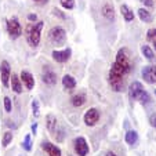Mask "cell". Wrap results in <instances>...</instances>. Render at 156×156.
<instances>
[{"label":"cell","mask_w":156,"mask_h":156,"mask_svg":"<svg viewBox=\"0 0 156 156\" xmlns=\"http://www.w3.org/2000/svg\"><path fill=\"white\" fill-rule=\"evenodd\" d=\"M37 20V15L36 14H28V21L29 22H33V21H36Z\"/></svg>","instance_id":"obj_32"},{"label":"cell","mask_w":156,"mask_h":156,"mask_svg":"<svg viewBox=\"0 0 156 156\" xmlns=\"http://www.w3.org/2000/svg\"><path fill=\"white\" fill-rule=\"evenodd\" d=\"M62 86L65 90H73L76 87V79L72 75H65L62 77Z\"/></svg>","instance_id":"obj_18"},{"label":"cell","mask_w":156,"mask_h":156,"mask_svg":"<svg viewBox=\"0 0 156 156\" xmlns=\"http://www.w3.org/2000/svg\"><path fill=\"white\" fill-rule=\"evenodd\" d=\"M10 86H11L12 91L15 94H21L22 93V82H21V77L18 76L17 73H11V77H10Z\"/></svg>","instance_id":"obj_14"},{"label":"cell","mask_w":156,"mask_h":156,"mask_svg":"<svg viewBox=\"0 0 156 156\" xmlns=\"http://www.w3.org/2000/svg\"><path fill=\"white\" fill-rule=\"evenodd\" d=\"M138 102L141 104V105H144V106H147L148 104L151 102V97H149V94H148L147 91H144L142 93V95L140 97V100H138Z\"/></svg>","instance_id":"obj_25"},{"label":"cell","mask_w":156,"mask_h":156,"mask_svg":"<svg viewBox=\"0 0 156 156\" xmlns=\"http://www.w3.org/2000/svg\"><path fill=\"white\" fill-rule=\"evenodd\" d=\"M10 77H11V66L7 61H2L0 64V79L4 87L10 86Z\"/></svg>","instance_id":"obj_8"},{"label":"cell","mask_w":156,"mask_h":156,"mask_svg":"<svg viewBox=\"0 0 156 156\" xmlns=\"http://www.w3.org/2000/svg\"><path fill=\"white\" fill-rule=\"evenodd\" d=\"M141 53L148 61H152V59L155 58V53H153V50L148 46V44H142L141 46Z\"/></svg>","instance_id":"obj_22"},{"label":"cell","mask_w":156,"mask_h":156,"mask_svg":"<svg viewBox=\"0 0 156 156\" xmlns=\"http://www.w3.org/2000/svg\"><path fill=\"white\" fill-rule=\"evenodd\" d=\"M41 149L47 153L48 156H62V152L58 147L51 144L50 141H43L41 142Z\"/></svg>","instance_id":"obj_12"},{"label":"cell","mask_w":156,"mask_h":156,"mask_svg":"<svg viewBox=\"0 0 156 156\" xmlns=\"http://www.w3.org/2000/svg\"><path fill=\"white\" fill-rule=\"evenodd\" d=\"M120 11H122V15H123V18H124L126 22H131V21L134 20V12H133V10L130 9L127 4H122Z\"/></svg>","instance_id":"obj_19"},{"label":"cell","mask_w":156,"mask_h":156,"mask_svg":"<svg viewBox=\"0 0 156 156\" xmlns=\"http://www.w3.org/2000/svg\"><path fill=\"white\" fill-rule=\"evenodd\" d=\"M155 2H156V0H155Z\"/></svg>","instance_id":"obj_40"},{"label":"cell","mask_w":156,"mask_h":156,"mask_svg":"<svg viewBox=\"0 0 156 156\" xmlns=\"http://www.w3.org/2000/svg\"><path fill=\"white\" fill-rule=\"evenodd\" d=\"M32 112H33V116L37 118L40 115V108H39V101L37 100H33L32 101Z\"/></svg>","instance_id":"obj_27"},{"label":"cell","mask_w":156,"mask_h":156,"mask_svg":"<svg viewBox=\"0 0 156 156\" xmlns=\"http://www.w3.org/2000/svg\"><path fill=\"white\" fill-rule=\"evenodd\" d=\"M152 43H153V47H155V51H156V37L152 40Z\"/></svg>","instance_id":"obj_37"},{"label":"cell","mask_w":156,"mask_h":156,"mask_svg":"<svg viewBox=\"0 0 156 156\" xmlns=\"http://www.w3.org/2000/svg\"><path fill=\"white\" fill-rule=\"evenodd\" d=\"M59 3L66 10H72L75 7V0H59Z\"/></svg>","instance_id":"obj_26"},{"label":"cell","mask_w":156,"mask_h":156,"mask_svg":"<svg viewBox=\"0 0 156 156\" xmlns=\"http://www.w3.org/2000/svg\"><path fill=\"white\" fill-rule=\"evenodd\" d=\"M20 77H21V82L24 83L27 90H32V88L35 87V77H33V75L30 73V72L22 71L20 75Z\"/></svg>","instance_id":"obj_13"},{"label":"cell","mask_w":156,"mask_h":156,"mask_svg":"<svg viewBox=\"0 0 156 156\" xmlns=\"http://www.w3.org/2000/svg\"><path fill=\"white\" fill-rule=\"evenodd\" d=\"M101 15L105 18L106 21H115L116 12H115V7L112 3H104L101 7Z\"/></svg>","instance_id":"obj_11"},{"label":"cell","mask_w":156,"mask_h":156,"mask_svg":"<svg viewBox=\"0 0 156 156\" xmlns=\"http://www.w3.org/2000/svg\"><path fill=\"white\" fill-rule=\"evenodd\" d=\"M6 28H7V32H9V35L11 39H18L21 35H22V27H21L18 18H15V17L7 20Z\"/></svg>","instance_id":"obj_4"},{"label":"cell","mask_w":156,"mask_h":156,"mask_svg":"<svg viewBox=\"0 0 156 156\" xmlns=\"http://www.w3.org/2000/svg\"><path fill=\"white\" fill-rule=\"evenodd\" d=\"M48 39L51 43H54L55 46H64L66 43V30L61 27H54L48 30Z\"/></svg>","instance_id":"obj_3"},{"label":"cell","mask_w":156,"mask_h":156,"mask_svg":"<svg viewBox=\"0 0 156 156\" xmlns=\"http://www.w3.org/2000/svg\"><path fill=\"white\" fill-rule=\"evenodd\" d=\"M53 14L55 15V17H58V18H61V20H65L66 18V15L64 14V12L61 11L59 9H53Z\"/></svg>","instance_id":"obj_30"},{"label":"cell","mask_w":156,"mask_h":156,"mask_svg":"<svg viewBox=\"0 0 156 156\" xmlns=\"http://www.w3.org/2000/svg\"><path fill=\"white\" fill-rule=\"evenodd\" d=\"M35 3H37V4H46L48 2V0H33Z\"/></svg>","instance_id":"obj_34"},{"label":"cell","mask_w":156,"mask_h":156,"mask_svg":"<svg viewBox=\"0 0 156 156\" xmlns=\"http://www.w3.org/2000/svg\"><path fill=\"white\" fill-rule=\"evenodd\" d=\"M124 140H126V142L129 145L137 144V141H138V133H137L136 130H129V131L126 133V137H124Z\"/></svg>","instance_id":"obj_21"},{"label":"cell","mask_w":156,"mask_h":156,"mask_svg":"<svg viewBox=\"0 0 156 156\" xmlns=\"http://www.w3.org/2000/svg\"><path fill=\"white\" fill-rule=\"evenodd\" d=\"M3 102H4V109H6V112H7V113H10V112L12 111V102H11V98H10V97H4Z\"/></svg>","instance_id":"obj_28"},{"label":"cell","mask_w":156,"mask_h":156,"mask_svg":"<svg viewBox=\"0 0 156 156\" xmlns=\"http://www.w3.org/2000/svg\"><path fill=\"white\" fill-rule=\"evenodd\" d=\"M86 101H87V97H86L84 93H77V94L72 95V98H71V104L75 106V108L83 106L86 104Z\"/></svg>","instance_id":"obj_16"},{"label":"cell","mask_w":156,"mask_h":156,"mask_svg":"<svg viewBox=\"0 0 156 156\" xmlns=\"http://www.w3.org/2000/svg\"><path fill=\"white\" fill-rule=\"evenodd\" d=\"M46 127H47V130L51 133V134H55L57 131V118L53 115V113H48L47 116H46Z\"/></svg>","instance_id":"obj_17"},{"label":"cell","mask_w":156,"mask_h":156,"mask_svg":"<svg viewBox=\"0 0 156 156\" xmlns=\"http://www.w3.org/2000/svg\"><path fill=\"white\" fill-rule=\"evenodd\" d=\"M142 79L149 84H156V66L155 65H147L141 71Z\"/></svg>","instance_id":"obj_9"},{"label":"cell","mask_w":156,"mask_h":156,"mask_svg":"<svg viewBox=\"0 0 156 156\" xmlns=\"http://www.w3.org/2000/svg\"><path fill=\"white\" fill-rule=\"evenodd\" d=\"M22 148H24L25 151H28L29 152L30 149H32V141H30V134H27L24 138V141H22Z\"/></svg>","instance_id":"obj_24"},{"label":"cell","mask_w":156,"mask_h":156,"mask_svg":"<svg viewBox=\"0 0 156 156\" xmlns=\"http://www.w3.org/2000/svg\"><path fill=\"white\" fill-rule=\"evenodd\" d=\"M105 156H116V153L115 152H108Z\"/></svg>","instance_id":"obj_36"},{"label":"cell","mask_w":156,"mask_h":156,"mask_svg":"<svg viewBox=\"0 0 156 156\" xmlns=\"http://www.w3.org/2000/svg\"><path fill=\"white\" fill-rule=\"evenodd\" d=\"M141 2H142V3H144L147 7H153V2H152V0H141Z\"/></svg>","instance_id":"obj_33"},{"label":"cell","mask_w":156,"mask_h":156,"mask_svg":"<svg viewBox=\"0 0 156 156\" xmlns=\"http://www.w3.org/2000/svg\"><path fill=\"white\" fill-rule=\"evenodd\" d=\"M44 22L43 21H37V24L32 25L30 24L27 29V40L29 43V46L32 47H37L40 44V39H41V30H43Z\"/></svg>","instance_id":"obj_2"},{"label":"cell","mask_w":156,"mask_h":156,"mask_svg":"<svg viewBox=\"0 0 156 156\" xmlns=\"http://www.w3.org/2000/svg\"><path fill=\"white\" fill-rule=\"evenodd\" d=\"M155 37H156V28H151V29L147 32V39L149 41H152Z\"/></svg>","instance_id":"obj_29"},{"label":"cell","mask_w":156,"mask_h":156,"mask_svg":"<svg viewBox=\"0 0 156 156\" xmlns=\"http://www.w3.org/2000/svg\"><path fill=\"white\" fill-rule=\"evenodd\" d=\"M133 71V64L127 48H120L116 54V59L109 69V84L116 93H122L126 88V77Z\"/></svg>","instance_id":"obj_1"},{"label":"cell","mask_w":156,"mask_h":156,"mask_svg":"<svg viewBox=\"0 0 156 156\" xmlns=\"http://www.w3.org/2000/svg\"><path fill=\"white\" fill-rule=\"evenodd\" d=\"M127 90H129V98L131 101H138L140 97L142 95V93L145 91L144 86H142L140 82H133L129 86Z\"/></svg>","instance_id":"obj_7"},{"label":"cell","mask_w":156,"mask_h":156,"mask_svg":"<svg viewBox=\"0 0 156 156\" xmlns=\"http://www.w3.org/2000/svg\"><path fill=\"white\" fill-rule=\"evenodd\" d=\"M12 141V133L11 131H6L4 133V136H3V140H2V144H3V147H9L10 144H11Z\"/></svg>","instance_id":"obj_23"},{"label":"cell","mask_w":156,"mask_h":156,"mask_svg":"<svg viewBox=\"0 0 156 156\" xmlns=\"http://www.w3.org/2000/svg\"><path fill=\"white\" fill-rule=\"evenodd\" d=\"M36 129H37V123H33L32 124V133L33 134H36Z\"/></svg>","instance_id":"obj_35"},{"label":"cell","mask_w":156,"mask_h":156,"mask_svg":"<svg viewBox=\"0 0 156 156\" xmlns=\"http://www.w3.org/2000/svg\"><path fill=\"white\" fill-rule=\"evenodd\" d=\"M53 59L58 64H65L71 59V55H72V50L71 48H64V50H54L53 51Z\"/></svg>","instance_id":"obj_10"},{"label":"cell","mask_w":156,"mask_h":156,"mask_svg":"<svg viewBox=\"0 0 156 156\" xmlns=\"http://www.w3.org/2000/svg\"><path fill=\"white\" fill-rule=\"evenodd\" d=\"M43 83H46L47 86H54L57 83V75L55 72H53L51 69H46L43 72V76H41Z\"/></svg>","instance_id":"obj_15"},{"label":"cell","mask_w":156,"mask_h":156,"mask_svg":"<svg viewBox=\"0 0 156 156\" xmlns=\"http://www.w3.org/2000/svg\"><path fill=\"white\" fill-rule=\"evenodd\" d=\"M155 95H156V90H155Z\"/></svg>","instance_id":"obj_38"},{"label":"cell","mask_w":156,"mask_h":156,"mask_svg":"<svg viewBox=\"0 0 156 156\" xmlns=\"http://www.w3.org/2000/svg\"><path fill=\"white\" fill-rule=\"evenodd\" d=\"M69 156H72V155H69Z\"/></svg>","instance_id":"obj_39"},{"label":"cell","mask_w":156,"mask_h":156,"mask_svg":"<svg viewBox=\"0 0 156 156\" xmlns=\"http://www.w3.org/2000/svg\"><path fill=\"white\" fill-rule=\"evenodd\" d=\"M73 148H75V152H76L77 156H87L88 152H90V148H88V144L84 137H77V138H75Z\"/></svg>","instance_id":"obj_6"},{"label":"cell","mask_w":156,"mask_h":156,"mask_svg":"<svg viewBox=\"0 0 156 156\" xmlns=\"http://www.w3.org/2000/svg\"><path fill=\"white\" fill-rule=\"evenodd\" d=\"M100 118H101V113L97 108H90L86 111L84 116H83V120H84V124L88 127H93L100 122Z\"/></svg>","instance_id":"obj_5"},{"label":"cell","mask_w":156,"mask_h":156,"mask_svg":"<svg viewBox=\"0 0 156 156\" xmlns=\"http://www.w3.org/2000/svg\"><path fill=\"white\" fill-rule=\"evenodd\" d=\"M149 122H151V124H152V126L156 129V113H153V115H151Z\"/></svg>","instance_id":"obj_31"},{"label":"cell","mask_w":156,"mask_h":156,"mask_svg":"<svg viewBox=\"0 0 156 156\" xmlns=\"http://www.w3.org/2000/svg\"><path fill=\"white\" fill-rule=\"evenodd\" d=\"M137 14H138L140 20H141L142 22H145V24H149V22H152V14H151V12L148 11L147 9L137 10Z\"/></svg>","instance_id":"obj_20"}]
</instances>
